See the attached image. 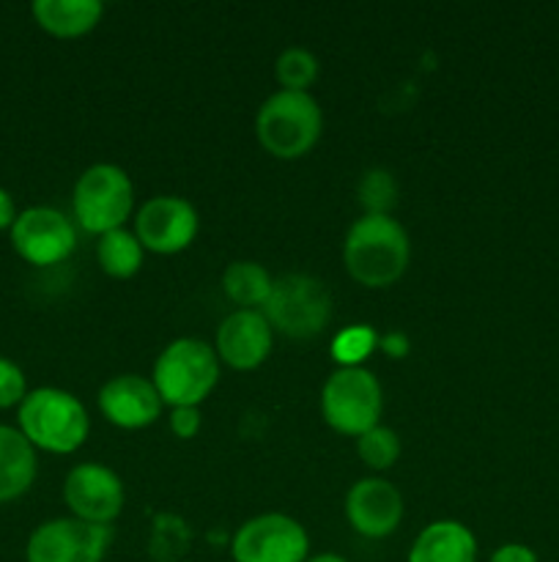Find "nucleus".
Masks as SVG:
<instances>
[{"mask_svg": "<svg viewBox=\"0 0 559 562\" xmlns=\"http://www.w3.org/2000/svg\"><path fill=\"white\" fill-rule=\"evenodd\" d=\"M274 329L261 311H233L217 329V357L236 371H252L269 357Z\"/></svg>", "mask_w": 559, "mask_h": 562, "instance_id": "15", "label": "nucleus"}, {"mask_svg": "<svg viewBox=\"0 0 559 562\" xmlns=\"http://www.w3.org/2000/svg\"><path fill=\"white\" fill-rule=\"evenodd\" d=\"M263 316L272 329H280L288 338H312L332 318V296L312 274H285L274 280Z\"/></svg>", "mask_w": 559, "mask_h": 562, "instance_id": "7", "label": "nucleus"}, {"mask_svg": "<svg viewBox=\"0 0 559 562\" xmlns=\"http://www.w3.org/2000/svg\"><path fill=\"white\" fill-rule=\"evenodd\" d=\"M272 285V274L255 261H233L223 274L225 294L230 302L241 305V311H258V305H266Z\"/></svg>", "mask_w": 559, "mask_h": 562, "instance_id": "19", "label": "nucleus"}, {"mask_svg": "<svg viewBox=\"0 0 559 562\" xmlns=\"http://www.w3.org/2000/svg\"><path fill=\"white\" fill-rule=\"evenodd\" d=\"M71 206H75L77 223L88 234L102 236L115 228H124L132 206H135V187H132L129 173L110 162L91 165L77 179Z\"/></svg>", "mask_w": 559, "mask_h": 562, "instance_id": "5", "label": "nucleus"}, {"mask_svg": "<svg viewBox=\"0 0 559 562\" xmlns=\"http://www.w3.org/2000/svg\"><path fill=\"white\" fill-rule=\"evenodd\" d=\"M33 16L47 33L58 38H77L93 31L104 5L99 0H36Z\"/></svg>", "mask_w": 559, "mask_h": 562, "instance_id": "18", "label": "nucleus"}, {"mask_svg": "<svg viewBox=\"0 0 559 562\" xmlns=\"http://www.w3.org/2000/svg\"><path fill=\"white\" fill-rule=\"evenodd\" d=\"M162 406L151 379L137 376V373H121L99 390V409L113 426L126 428V431L151 426L162 415Z\"/></svg>", "mask_w": 559, "mask_h": 562, "instance_id": "14", "label": "nucleus"}, {"mask_svg": "<svg viewBox=\"0 0 559 562\" xmlns=\"http://www.w3.org/2000/svg\"><path fill=\"white\" fill-rule=\"evenodd\" d=\"M64 499L75 519L110 527L124 510V483L110 467L77 464L66 475Z\"/></svg>", "mask_w": 559, "mask_h": 562, "instance_id": "12", "label": "nucleus"}, {"mask_svg": "<svg viewBox=\"0 0 559 562\" xmlns=\"http://www.w3.org/2000/svg\"><path fill=\"white\" fill-rule=\"evenodd\" d=\"M16 214L20 212H16L11 192L0 187V231H11V225L16 223Z\"/></svg>", "mask_w": 559, "mask_h": 562, "instance_id": "28", "label": "nucleus"}, {"mask_svg": "<svg viewBox=\"0 0 559 562\" xmlns=\"http://www.w3.org/2000/svg\"><path fill=\"white\" fill-rule=\"evenodd\" d=\"M305 527L285 514H263L244 521L233 538L236 562H307Z\"/></svg>", "mask_w": 559, "mask_h": 562, "instance_id": "10", "label": "nucleus"}, {"mask_svg": "<svg viewBox=\"0 0 559 562\" xmlns=\"http://www.w3.org/2000/svg\"><path fill=\"white\" fill-rule=\"evenodd\" d=\"M491 562H540L537 554L524 543H504L491 554Z\"/></svg>", "mask_w": 559, "mask_h": 562, "instance_id": "27", "label": "nucleus"}, {"mask_svg": "<svg viewBox=\"0 0 559 562\" xmlns=\"http://www.w3.org/2000/svg\"><path fill=\"white\" fill-rule=\"evenodd\" d=\"M197 225L201 220L190 201L179 195H157L137 212L135 236L146 250L170 256L195 241Z\"/></svg>", "mask_w": 559, "mask_h": 562, "instance_id": "11", "label": "nucleus"}, {"mask_svg": "<svg viewBox=\"0 0 559 562\" xmlns=\"http://www.w3.org/2000/svg\"><path fill=\"white\" fill-rule=\"evenodd\" d=\"M356 192H360V203L365 206V214H389V209L398 201V184H395L392 173L381 168L362 173Z\"/></svg>", "mask_w": 559, "mask_h": 562, "instance_id": "23", "label": "nucleus"}, {"mask_svg": "<svg viewBox=\"0 0 559 562\" xmlns=\"http://www.w3.org/2000/svg\"><path fill=\"white\" fill-rule=\"evenodd\" d=\"M11 245L22 261L33 267H55L77 247V231L64 212L49 206H31L16 214L11 225Z\"/></svg>", "mask_w": 559, "mask_h": 562, "instance_id": "9", "label": "nucleus"}, {"mask_svg": "<svg viewBox=\"0 0 559 562\" xmlns=\"http://www.w3.org/2000/svg\"><path fill=\"white\" fill-rule=\"evenodd\" d=\"M409 258V234L389 214H362L345 234V269L356 283L367 289L392 285L406 272Z\"/></svg>", "mask_w": 559, "mask_h": 562, "instance_id": "1", "label": "nucleus"}, {"mask_svg": "<svg viewBox=\"0 0 559 562\" xmlns=\"http://www.w3.org/2000/svg\"><path fill=\"white\" fill-rule=\"evenodd\" d=\"M142 252H146V247L140 245L135 231L115 228L110 231V234L99 236V267H102L110 278H132V274L142 267Z\"/></svg>", "mask_w": 559, "mask_h": 562, "instance_id": "20", "label": "nucleus"}, {"mask_svg": "<svg viewBox=\"0 0 559 562\" xmlns=\"http://www.w3.org/2000/svg\"><path fill=\"white\" fill-rule=\"evenodd\" d=\"M36 448L20 428L0 426V505L20 499L36 481Z\"/></svg>", "mask_w": 559, "mask_h": 562, "instance_id": "17", "label": "nucleus"}, {"mask_svg": "<svg viewBox=\"0 0 559 562\" xmlns=\"http://www.w3.org/2000/svg\"><path fill=\"white\" fill-rule=\"evenodd\" d=\"M27 395V382L25 373L16 362L0 357V409H11V406H20Z\"/></svg>", "mask_w": 559, "mask_h": 562, "instance_id": "25", "label": "nucleus"}, {"mask_svg": "<svg viewBox=\"0 0 559 562\" xmlns=\"http://www.w3.org/2000/svg\"><path fill=\"white\" fill-rule=\"evenodd\" d=\"M378 346H381L387 355L392 357H403L409 351V338L403 333H389L387 338H378Z\"/></svg>", "mask_w": 559, "mask_h": 562, "instance_id": "29", "label": "nucleus"}, {"mask_svg": "<svg viewBox=\"0 0 559 562\" xmlns=\"http://www.w3.org/2000/svg\"><path fill=\"white\" fill-rule=\"evenodd\" d=\"M384 393L378 379L367 368H338L329 373L321 390L323 420L345 437H362L378 426Z\"/></svg>", "mask_w": 559, "mask_h": 562, "instance_id": "6", "label": "nucleus"}, {"mask_svg": "<svg viewBox=\"0 0 559 562\" xmlns=\"http://www.w3.org/2000/svg\"><path fill=\"white\" fill-rule=\"evenodd\" d=\"M345 516L365 538H387L403 519V497L384 477H365L345 494Z\"/></svg>", "mask_w": 559, "mask_h": 562, "instance_id": "13", "label": "nucleus"}, {"mask_svg": "<svg viewBox=\"0 0 559 562\" xmlns=\"http://www.w3.org/2000/svg\"><path fill=\"white\" fill-rule=\"evenodd\" d=\"M153 387L168 406H201L219 382V357L206 340L179 338L153 362Z\"/></svg>", "mask_w": 559, "mask_h": 562, "instance_id": "3", "label": "nucleus"}, {"mask_svg": "<svg viewBox=\"0 0 559 562\" xmlns=\"http://www.w3.org/2000/svg\"><path fill=\"white\" fill-rule=\"evenodd\" d=\"M113 543V527L75 519H49L27 538V562H102Z\"/></svg>", "mask_w": 559, "mask_h": 562, "instance_id": "8", "label": "nucleus"}, {"mask_svg": "<svg viewBox=\"0 0 559 562\" xmlns=\"http://www.w3.org/2000/svg\"><path fill=\"white\" fill-rule=\"evenodd\" d=\"M356 453L370 470H389L400 456V439L392 428L376 426L356 437Z\"/></svg>", "mask_w": 559, "mask_h": 562, "instance_id": "22", "label": "nucleus"}, {"mask_svg": "<svg viewBox=\"0 0 559 562\" xmlns=\"http://www.w3.org/2000/svg\"><path fill=\"white\" fill-rule=\"evenodd\" d=\"M307 562H349V560L340 558V554H318V558H312Z\"/></svg>", "mask_w": 559, "mask_h": 562, "instance_id": "30", "label": "nucleus"}, {"mask_svg": "<svg viewBox=\"0 0 559 562\" xmlns=\"http://www.w3.org/2000/svg\"><path fill=\"white\" fill-rule=\"evenodd\" d=\"M409 562H477V538L460 521H433L417 536Z\"/></svg>", "mask_w": 559, "mask_h": 562, "instance_id": "16", "label": "nucleus"}, {"mask_svg": "<svg viewBox=\"0 0 559 562\" xmlns=\"http://www.w3.org/2000/svg\"><path fill=\"white\" fill-rule=\"evenodd\" d=\"M323 130V115L307 91H277L261 104L255 132L261 146L280 159H296L310 151Z\"/></svg>", "mask_w": 559, "mask_h": 562, "instance_id": "4", "label": "nucleus"}, {"mask_svg": "<svg viewBox=\"0 0 559 562\" xmlns=\"http://www.w3.org/2000/svg\"><path fill=\"white\" fill-rule=\"evenodd\" d=\"M170 428L179 439H192L201 431V409L197 406H175L170 415Z\"/></svg>", "mask_w": 559, "mask_h": 562, "instance_id": "26", "label": "nucleus"}, {"mask_svg": "<svg viewBox=\"0 0 559 562\" xmlns=\"http://www.w3.org/2000/svg\"><path fill=\"white\" fill-rule=\"evenodd\" d=\"M274 75H277L280 86L285 91H305L312 86L318 77V60L310 49L305 47H288L280 53L277 64H274Z\"/></svg>", "mask_w": 559, "mask_h": 562, "instance_id": "21", "label": "nucleus"}, {"mask_svg": "<svg viewBox=\"0 0 559 562\" xmlns=\"http://www.w3.org/2000/svg\"><path fill=\"white\" fill-rule=\"evenodd\" d=\"M16 423L33 448L58 456L82 448L91 431L85 406L60 387L27 390L25 401L16 406Z\"/></svg>", "mask_w": 559, "mask_h": 562, "instance_id": "2", "label": "nucleus"}, {"mask_svg": "<svg viewBox=\"0 0 559 562\" xmlns=\"http://www.w3.org/2000/svg\"><path fill=\"white\" fill-rule=\"evenodd\" d=\"M376 346H378V335L373 333V327H362V324H356V327L343 329V333L332 340V355L334 360L340 362V368H354L360 366V362L365 360Z\"/></svg>", "mask_w": 559, "mask_h": 562, "instance_id": "24", "label": "nucleus"}]
</instances>
